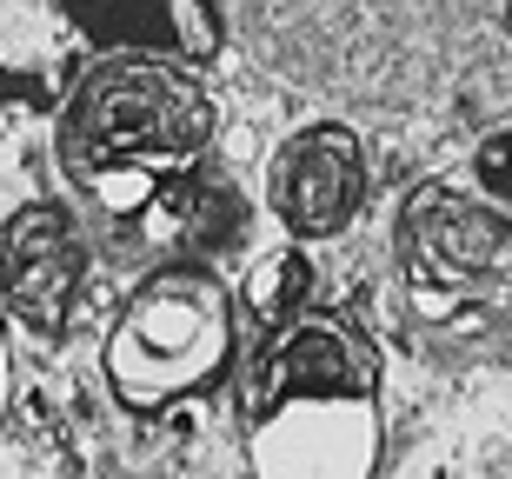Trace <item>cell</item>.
Returning a JSON list of instances; mask_svg holds the SVG:
<instances>
[{
  "mask_svg": "<svg viewBox=\"0 0 512 479\" xmlns=\"http://www.w3.org/2000/svg\"><path fill=\"white\" fill-rule=\"evenodd\" d=\"M220 134V100L187 60L153 47H114L67 87L60 167L100 213L160 220L207 160Z\"/></svg>",
  "mask_w": 512,
  "mask_h": 479,
  "instance_id": "obj_1",
  "label": "cell"
},
{
  "mask_svg": "<svg viewBox=\"0 0 512 479\" xmlns=\"http://www.w3.org/2000/svg\"><path fill=\"white\" fill-rule=\"evenodd\" d=\"M247 460L280 479H366L380 460V353L333 313L266 333L247 386Z\"/></svg>",
  "mask_w": 512,
  "mask_h": 479,
  "instance_id": "obj_2",
  "label": "cell"
},
{
  "mask_svg": "<svg viewBox=\"0 0 512 479\" xmlns=\"http://www.w3.org/2000/svg\"><path fill=\"white\" fill-rule=\"evenodd\" d=\"M200 40V0H0V94L47 100L114 47L187 60Z\"/></svg>",
  "mask_w": 512,
  "mask_h": 479,
  "instance_id": "obj_3",
  "label": "cell"
},
{
  "mask_svg": "<svg viewBox=\"0 0 512 479\" xmlns=\"http://www.w3.org/2000/svg\"><path fill=\"white\" fill-rule=\"evenodd\" d=\"M233 353V300L213 273H160L127 300L107 340V386L127 413H160L213 386Z\"/></svg>",
  "mask_w": 512,
  "mask_h": 479,
  "instance_id": "obj_4",
  "label": "cell"
},
{
  "mask_svg": "<svg viewBox=\"0 0 512 479\" xmlns=\"http://www.w3.org/2000/svg\"><path fill=\"white\" fill-rule=\"evenodd\" d=\"M406 287L433 313H479L512 293V213L459 187H413L399 207Z\"/></svg>",
  "mask_w": 512,
  "mask_h": 479,
  "instance_id": "obj_5",
  "label": "cell"
},
{
  "mask_svg": "<svg viewBox=\"0 0 512 479\" xmlns=\"http://www.w3.org/2000/svg\"><path fill=\"white\" fill-rule=\"evenodd\" d=\"M80 293V240L74 220L47 200L7 213L0 227V307L14 313L34 340H60Z\"/></svg>",
  "mask_w": 512,
  "mask_h": 479,
  "instance_id": "obj_6",
  "label": "cell"
},
{
  "mask_svg": "<svg viewBox=\"0 0 512 479\" xmlns=\"http://www.w3.org/2000/svg\"><path fill=\"white\" fill-rule=\"evenodd\" d=\"M366 207V154L353 127H306L273 160V213L293 240H333Z\"/></svg>",
  "mask_w": 512,
  "mask_h": 479,
  "instance_id": "obj_7",
  "label": "cell"
},
{
  "mask_svg": "<svg viewBox=\"0 0 512 479\" xmlns=\"http://www.w3.org/2000/svg\"><path fill=\"white\" fill-rule=\"evenodd\" d=\"M300 293H306V260H300V247H266L260 260H253V273H247V307H253V320H266V326L293 320V313H300Z\"/></svg>",
  "mask_w": 512,
  "mask_h": 479,
  "instance_id": "obj_8",
  "label": "cell"
},
{
  "mask_svg": "<svg viewBox=\"0 0 512 479\" xmlns=\"http://www.w3.org/2000/svg\"><path fill=\"white\" fill-rule=\"evenodd\" d=\"M473 180L486 187V200L512 207V127H499L493 140H479V154H473Z\"/></svg>",
  "mask_w": 512,
  "mask_h": 479,
  "instance_id": "obj_9",
  "label": "cell"
},
{
  "mask_svg": "<svg viewBox=\"0 0 512 479\" xmlns=\"http://www.w3.org/2000/svg\"><path fill=\"white\" fill-rule=\"evenodd\" d=\"M0 413H7V333H0Z\"/></svg>",
  "mask_w": 512,
  "mask_h": 479,
  "instance_id": "obj_10",
  "label": "cell"
},
{
  "mask_svg": "<svg viewBox=\"0 0 512 479\" xmlns=\"http://www.w3.org/2000/svg\"><path fill=\"white\" fill-rule=\"evenodd\" d=\"M506 14H512V7H506Z\"/></svg>",
  "mask_w": 512,
  "mask_h": 479,
  "instance_id": "obj_11",
  "label": "cell"
}]
</instances>
